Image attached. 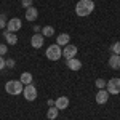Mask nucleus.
<instances>
[{
	"label": "nucleus",
	"mask_w": 120,
	"mask_h": 120,
	"mask_svg": "<svg viewBox=\"0 0 120 120\" xmlns=\"http://www.w3.org/2000/svg\"><path fill=\"white\" fill-rule=\"evenodd\" d=\"M93 10H94V2H93V0H79L77 5H75V13H77V16H82V18L91 15Z\"/></svg>",
	"instance_id": "f257e3e1"
},
{
	"label": "nucleus",
	"mask_w": 120,
	"mask_h": 120,
	"mask_svg": "<svg viewBox=\"0 0 120 120\" xmlns=\"http://www.w3.org/2000/svg\"><path fill=\"white\" fill-rule=\"evenodd\" d=\"M22 88H24V85L19 82V80H8V82L5 83V90L8 94H13V96H18L22 93Z\"/></svg>",
	"instance_id": "f03ea898"
},
{
	"label": "nucleus",
	"mask_w": 120,
	"mask_h": 120,
	"mask_svg": "<svg viewBox=\"0 0 120 120\" xmlns=\"http://www.w3.org/2000/svg\"><path fill=\"white\" fill-rule=\"evenodd\" d=\"M46 58L50 59V61H58V59H61L63 58V48L58 45V43H55V45H50L48 48H46Z\"/></svg>",
	"instance_id": "7ed1b4c3"
},
{
	"label": "nucleus",
	"mask_w": 120,
	"mask_h": 120,
	"mask_svg": "<svg viewBox=\"0 0 120 120\" xmlns=\"http://www.w3.org/2000/svg\"><path fill=\"white\" fill-rule=\"evenodd\" d=\"M22 94H24V99H26V101H34V99H37V88H35L32 83L24 85Z\"/></svg>",
	"instance_id": "20e7f679"
},
{
	"label": "nucleus",
	"mask_w": 120,
	"mask_h": 120,
	"mask_svg": "<svg viewBox=\"0 0 120 120\" xmlns=\"http://www.w3.org/2000/svg\"><path fill=\"white\" fill-rule=\"evenodd\" d=\"M106 90L109 94H119L120 93V79H111L109 82L106 83Z\"/></svg>",
	"instance_id": "39448f33"
},
{
	"label": "nucleus",
	"mask_w": 120,
	"mask_h": 120,
	"mask_svg": "<svg viewBox=\"0 0 120 120\" xmlns=\"http://www.w3.org/2000/svg\"><path fill=\"white\" fill-rule=\"evenodd\" d=\"M21 26H22V22H21L19 18H11L7 22V30L8 32H18L19 29H21Z\"/></svg>",
	"instance_id": "423d86ee"
},
{
	"label": "nucleus",
	"mask_w": 120,
	"mask_h": 120,
	"mask_svg": "<svg viewBox=\"0 0 120 120\" xmlns=\"http://www.w3.org/2000/svg\"><path fill=\"white\" fill-rule=\"evenodd\" d=\"M77 46L75 45H66L64 50H63V56H64V59H71V58H75V55H77Z\"/></svg>",
	"instance_id": "0eeeda50"
},
{
	"label": "nucleus",
	"mask_w": 120,
	"mask_h": 120,
	"mask_svg": "<svg viewBox=\"0 0 120 120\" xmlns=\"http://www.w3.org/2000/svg\"><path fill=\"white\" fill-rule=\"evenodd\" d=\"M66 66L71 71H80L82 69V61H79L77 58H71V59H66Z\"/></svg>",
	"instance_id": "6e6552de"
},
{
	"label": "nucleus",
	"mask_w": 120,
	"mask_h": 120,
	"mask_svg": "<svg viewBox=\"0 0 120 120\" xmlns=\"http://www.w3.org/2000/svg\"><path fill=\"white\" fill-rule=\"evenodd\" d=\"M55 106L59 111L67 109V107H69V98H67V96H59L58 99H55Z\"/></svg>",
	"instance_id": "1a4fd4ad"
},
{
	"label": "nucleus",
	"mask_w": 120,
	"mask_h": 120,
	"mask_svg": "<svg viewBox=\"0 0 120 120\" xmlns=\"http://www.w3.org/2000/svg\"><path fill=\"white\" fill-rule=\"evenodd\" d=\"M37 18H38V10L37 8H34V7L26 8V19H27L29 22H34Z\"/></svg>",
	"instance_id": "9d476101"
},
{
	"label": "nucleus",
	"mask_w": 120,
	"mask_h": 120,
	"mask_svg": "<svg viewBox=\"0 0 120 120\" xmlns=\"http://www.w3.org/2000/svg\"><path fill=\"white\" fill-rule=\"evenodd\" d=\"M43 35L42 34H35V35H32V38H30V45H32V48H42L43 46Z\"/></svg>",
	"instance_id": "9b49d317"
},
{
	"label": "nucleus",
	"mask_w": 120,
	"mask_h": 120,
	"mask_svg": "<svg viewBox=\"0 0 120 120\" xmlns=\"http://www.w3.org/2000/svg\"><path fill=\"white\" fill-rule=\"evenodd\" d=\"M107 101H109V93H107V90H99V91L96 93V102L98 104H106Z\"/></svg>",
	"instance_id": "f8f14e48"
},
{
	"label": "nucleus",
	"mask_w": 120,
	"mask_h": 120,
	"mask_svg": "<svg viewBox=\"0 0 120 120\" xmlns=\"http://www.w3.org/2000/svg\"><path fill=\"white\" fill-rule=\"evenodd\" d=\"M69 42H71V35L69 34H61V35H58L56 37V43L59 46H66V45H69Z\"/></svg>",
	"instance_id": "ddd939ff"
},
{
	"label": "nucleus",
	"mask_w": 120,
	"mask_h": 120,
	"mask_svg": "<svg viewBox=\"0 0 120 120\" xmlns=\"http://www.w3.org/2000/svg\"><path fill=\"white\" fill-rule=\"evenodd\" d=\"M109 66H111L112 69L119 71L120 69V55H112L109 58Z\"/></svg>",
	"instance_id": "4468645a"
},
{
	"label": "nucleus",
	"mask_w": 120,
	"mask_h": 120,
	"mask_svg": "<svg viewBox=\"0 0 120 120\" xmlns=\"http://www.w3.org/2000/svg\"><path fill=\"white\" fill-rule=\"evenodd\" d=\"M3 37L7 38V42H8L10 45H16V43H18V35H15V32L5 30V32H3Z\"/></svg>",
	"instance_id": "2eb2a0df"
},
{
	"label": "nucleus",
	"mask_w": 120,
	"mask_h": 120,
	"mask_svg": "<svg viewBox=\"0 0 120 120\" xmlns=\"http://www.w3.org/2000/svg\"><path fill=\"white\" fill-rule=\"evenodd\" d=\"M58 114H59V109H58L56 106H51V107L48 109V112H46V119L48 120H55L56 117H58Z\"/></svg>",
	"instance_id": "dca6fc26"
},
{
	"label": "nucleus",
	"mask_w": 120,
	"mask_h": 120,
	"mask_svg": "<svg viewBox=\"0 0 120 120\" xmlns=\"http://www.w3.org/2000/svg\"><path fill=\"white\" fill-rule=\"evenodd\" d=\"M19 82L22 83V85H29V83H32V74H30V72H22V74H21V79H19Z\"/></svg>",
	"instance_id": "f3484780"
},
{
	"label": "nucleus",
	"mask_w": 120,
	"mask_h": 120,
	"mask_svg": "<svg viewBox=\"0 0 120 120\" xmlns=\"http://www.w3.org/2000/svg\"><path fill=\"white\" fill-rule=\"evenodd\" d=\"M42 35H43V37H51V35H55V29L51 27V26H45V27L42 29Z\"/></svg>",
	"instance_id": "a211bd4d"
},
{
	"label": "nucleus",
	"mask_w": 120,
	"mask_h": 120,
	"mask_svg": "<svg viewBox=\"0 0 120 120\" xmlns=\"http://www.w3.org/2000/svg\"><path fill=\"white\" fill-rule=\"evenodd\" d=\"M106 80H104V79H96V82H94V85H96V88H98V90H104V88H106Z\"/></svg>",
	"instance_id": "6ab92c4d"
},
{
	"label": "nucleus",
	"mask_w": 120,
	"mask_h": 120,
	"mask_svg": "<svg viewBox=\"0 0 120 120\" xmlns=\"http://www.w3.org/2000/svg\"><path fill=\"white\" fill-rule=\"evenodd\" d=\"M111 51H112V55H120V42H115V43H112Z\"/></svg>",
	"instance_id": "aec40b11"
},
{
	"label": "nucleus",
	"mask_w": 120,
	"mask_h": 120,
	"mask_svg": "<svg viewBox=\"0 0 120 120\" xmlns=\"http://www.w3.org/2000/svg\"><path fill=\"white\" fill-rule=\"evenodd\" d=\"M15 64H16V63H15V59H13V58H10V59H5V67H10V69H13V67H15Z\"/></svg>",
	"instance_id": "412c9836"
},
{
	"label": "nucleus",
	"mask_w": 120,
	"mask_h": 120,
	"mask_svg": "<svg viewBox=\"0 0 120 120\" xmlns=\"http://www.w3.org/2000/svg\"><path fill=\"white\" fill-rule=\"evenodd\" d=\"M7 16L5 15H0V29H3V27H7Z\"/></svg>",
	"instance_id": "4be33fe9"
},
{
	"label": "nucleus",
	"mask_w": 120,
	"mask_h": 120,
	"mask_svg": "<svg viewBox=\"0 0 120 120\" xmlns=\"http://www.w3.org/2000/svg\"><path fill=\"white\" fill-rule=\"evenodd\" d=\"M32 2H34V0H21V5H22L24 8H29V7H32Z\"/></svg>",
	"instance_id": "5701e85b"
},
{
	"label": "nucleus",
	"mask_w": 120,
	"mask_h": 120,
	"mask_svg": "<svg viewBox=\"0 0 120 120\" xmlns=\"http://www.w3.org/2000/svg\"><path fill=\"white\" fill-rule=\"evenodd\" d=\"M8 51V48H7V45H3V43H0V56H3L5 53Z\"/></svg>",
	"instance_id": "b1692460"
},
{
	"label": "nucleus",
	"mask_w": 120,
	"mask_h": 120,
	"mask_svg": "<svg viewBox=\"0 0 120 120\" xmlns=\"http://www.w3.org/2000/svg\"><path fill=\"white\" fill-rule=\"evenodd\" d=\"M5 69V59H3V56H0V71H3Z\"/></svg>",
	"instance_id": "393cba45"
},
{
	"label": "nucleus",
	"mask_w": 120,
	"mask_h": 120,
	"mask_svg": "<svg viewBox=\"0 0 120 120\" xmlns=\"http://www.w3.org/2000/svg\"><path fill=\"white\" fill-rule=\"evenodd\" d=\"M46 104H48L50 107H51V106H55V99H48V101H46Z\"/></svg>",
	"instance_id": "a878e982"
}]
</instances>
